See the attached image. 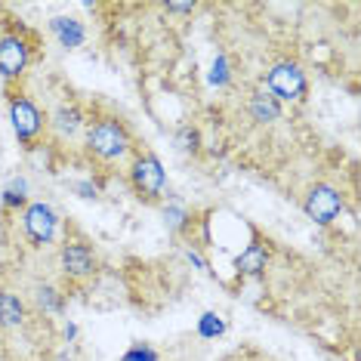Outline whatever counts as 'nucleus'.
I'll return each instance as SVG.
<instances>
[{"mask_svg":"<svg viewBox=\"0 0 361 361\" xmlns=\"http://www.w3.org/2000/svg\"><path fill=\"white\" fill-rule=\"evenodd\" d=\"M198 334L207 336V340H213V336H223L226 334V322L216 315V312H204V315L198 318Z\"/></svg>","mask_w":361,"mask_h":361,"instance_id":"obj_18","label":"nucleus"},{"mask_svg":"<svg viewBox=\"0 0 361 361\" xmlns=\"http://www.w3.org/2000/svg\"><path fill=\"white\" fill-rule=\"evenodd\" d=\"M37 306L44 312H53V315H59L65 309V293H59L53 284H37Z\"/></svg>","mask_w":361,"mask_h":361,"instance_id":"obj_16","label":"nucleus"},{"mask_svg":"<svg viewBox=\"0 0 361 361\" xmlns=\"http://www.w3.org/2000/svg\"><path fill=\"white\" fill-rule=\"evenodd\" d=\"M25 318H28L25 300L13 290H0V327L4 331H16V327L25 324Z\"/></svg>","mask_w":361,"mask_h":361,"instance_id":"obj_12","label":"nucleus"},{"mask_svg":"<svg viewBox=\"0 0 361 361\" xmlns=\"http://www.w3.org/2000/svg\"><path fill=\"white\" fill-rule=\"evenodd\" d=\"M167 10L170 13H192L195 4H167Z\"/></svg>","mask_w":361,"mask_h":361,"instance_id":"obj_23","label":"nucleus"},{"mask_svg":"<svg viewBox=\"0 0 361 361\" xmlns=\"http://www.w3.org/2000/svg\"><path fill=\"white\" fill-rule=\"evenodd\" d=\"M6 111H10V124H13V133L19 139L22 149H37L40 139L47 133V114L40 111V105L31 99L28 93L22 90H13L6 96Z\"/></svg>","mask_w":361,"mask_h":361,"instance_id":"obj_2","label":"nucleus"},{"mask_svg":"<svg viewBox=\"0 0 361 361\" xmlns=\"http://www.w3.org/2000/svg\"><path fill=\"white\" fill-rule=\"evenodd\" d=\"M22 232L31 247H50L59 235V213L47 201H28V207L22 210Z\"/></svg>","mask_w":361,"mask_h":361,"instance_id":"obj_5","label":"nucleus"},{"mask_svg":"<svg viewBox=\"0 0 361 361\" xmlns=\"http://www.w3.org/2000/svg\"><path fill=\"white\" fill-rule=\"evenodd\" d=\"M130 188L136 192L139 201L154 204L167 188V170H164L161 158L154 152H139L133 164H130Z\"/></svg>","mask_w":361,"mask_h":361,"instance_id":"obj_3","label":"nucleus"},{"mask_svg":"<svg viewBox=\"0 0 361 361\" xmlns=\"http://www.w3.org/2000/svg\"><path fill=\"white\" fill-rule=\"evenodd\" d=\"M31 65V44L22 35H4L0 37V78L19 80Z\"/></svg>","mask_w":361,"mask_h":361,"instance_id":"obj_8","label":"nucleus"},{"mask_svg":"<svg viewBox=\"0 0 361 361\" xmlns=\"http://www.w3.org/2000/svg\"><path fill=\"white\" fill-rule=\"evenodd\" d=\"M247 111L250 118L257 121V124H275V121H281V102L275 99V96H269L266 90H253L250 99H247Z\"/></svg>","mask_w":361,"mask_h":361,"instance_id":"obj_13","label":"nucleus"},{"mask_svg":"<svg viewBox=\"0 0 361 361\" xmlns=\"http://www.w3.org/2000/svg\"><path fill=\"white\" fill-rule=\"evenodd\" d=\"M266 90L278 102H300L309 93V78L297 59H281L266 71Z\"/></svg>","mask_w":361,"mask_h":361,"instance_id":"obj_4","label":"nucleus"},{"mask_svg":"<svg viewBox=\"0 0 361 361\" xmlns=\"http://www.w3.org/2000/svg\"><path fill=\"white\" fill-rule=\"evenodd\" d=\"M99 269V259H96V250L90 247L80 238H71L59 247V272L68 278V281H90Z\"/></svg>","mask_w":361,"mask_h":361,"instance_id":"obj_7","label":"nucleus"},{"mask_svg":"<svg viewBox=\"0 0 361 361\" xmlns=\"http://www.w3.org/2000/svg\"><path fill=\"white\" fill-rule=\"evenodd\" d=\"M173 142H176V149L179 152H185V154H198L201 152V133L195 130L192 124H183L176 130V136H173Z\"/></svg>","mask_w":361,"mask_h":361,"instance_id":"obj_17","label":"nucleus"},{"mask_svg":"<svg viewBox=\"0 0 361 361\" xmlns=\"http://www.w3.org/2000/svg\"><path fill=\"white\" fill-rule=\"evenodd\" d=\"M47 127H53L62 139H75L80 130L87 127V114H84V109H80L78 102H62L59 109L47 118Z\"/></svg>","mask_w":361,"mask_h":361,"instance_id":"obj_9","label":"nucleus"},{"mask_svg":"<svg viewBox=\"0 0 361 361\" xmlns=\"http://www.w3.org/2000/svg\"><path fill=\"white\" fill-rule=\"evenodd\" d=\"M185 257H188V262H195V266H198V269H201V272H210L207 259H204V257H201V253H198V250H192V247H188V250H185Z\"/></svg>","mask_w":361,"mask_h":361,"instance_id":"obj_22","label":"nucleus"},{"mask_svg":"<svg viewBox=\"0 0 361 361\" xmlns=\"http://www.w3.org/2000/svg\"><path fill=\"white\" fill-rule=\"evenodd\" d=\"M50 31H53V37L59 40L62 50H78V47H84V40H87V28L78 16H53Z\"/></svg>","mask_w":361,"mask_h":361,"instance_id":"obj_10","label":"nucleus"},{"mask_svg":"<svg viewBox=\"0 0 361 361\" xmlns=\"http://www.w3.org/2000/svg\"><path fill=\"white\" fill-rule=\"evenodd\" d=\"M75 192L80 195V198H87V201H90V198H93V201L99 198V188L90 183V179H78V183H75Z\"/></svg>","mask_w":361,"mask_h":361,"instance_id":"obj_21","label":"nucleus"},{"mask_svg":"<svg viewBox=\"0 0 361 361\" xmlns=\"http://www.w3.org/2000/svg\"><path fill=\"white\" fill-rule=\"evenodd\" d=\"M75 336H78V327H75V324H68V327H65V340L71 343V340H75Z\"/></svg>","mask_w":361,"mask_h":361,"instance_id":"obj_24","label":"nucleus"},{"mask_svg":"<svg viewBox=\"0 0 361 361\" xmlns=\"http://www.w3.org/2000/svg\"><path fill=\"white\" fill-rule=\"evenodd\" d=\"M266 266H269V247H266L262 241L247 244V247H244V250L235 257V269H238V275L259 278V275H266Z\"/></svg>","mask_w":361,"mask_h":361,"instance_id":"obj_11","label":"nucleus"},{"mask_svg":"<svg viewBox=\"0 0 361 361\" xmlns=\"http://www.w3.org/2000/svg\"><path fill=\"white\" fill-rule=\"evenodd\" d=\"M4 207L6 210H25L28 207V183L22 176L13 179V183L4 188Z\"/></svg>","mask_w":361,"mask_h":361,"instance_id":"obj_15","label":"nucleus"},{"mask_svg":"<svg viewBox=\"0 0 361 361\" xmlns=\"http://www.w3.org/2000/svg\"><path fill=\"white\" fill-rule=\"evenodd\" d=\"M164 223H167V228L173 235H183L188 226H192V213H188V207L183 201H170L167 207H164Z\"/></svg>","mask_w":361,"mask_h":361,"instance_id":"obj_14","label":"nucleus"},{"mask_svg":"<svg viewBox=\"0 0 361 361\" xmlns=\"http://www.w3.org/2000/svg\"><path fill=\"white\" fill-rule=\"evenodd\" d=\"M228 80H232V65H228L226 53H216V59L210 65V84L213 87H228Z\"/></svg>","mask_w":361,"mask_h":361,"instance_id":"obj_19","label":"nucleus"},{"mask_svg":"<svg viewBox=\"0 0 361 361\" xmlns=\"http://www.w3.org/2000/svg\"><path fill=\"white\" fill-rule=\"evenodd\" d=\"M124 361H161V355L152 346H145V343H136L133 349H127Z\"/></svg>","mask_w":361,"mask_h":361,"instance_id":"obj_20","label":"nucleus"},{"mask_svg":"<svg viewBox=\"0 0 361 361\" xmlns=\"http://www.w3.org/2000/svg\"><path fill=\"white\" fill-rule=\"evenodd\" d=\"M343 207H346V198L331 183H315L306 192V198H302V210H306V216L315 226H331L343 213Z\"/></svg>","mask_w":361,"mask_h":361,"instance_id":"obj_6","label":"nucleus"},{"mask_svg":"<svg viewBox=\"0 0 361 361\" xmlns=\"http://www.w3.org/2000/svg\"><path fill=\"white\" fill-rule=\"evenodd\" d=\"M87 154L102 164H114L121 158H127L133 152V133L121 118L114 114H102L93 124H87V136H84Z\"/></svg>","mask_w":361,"mask_h":361,"instance_id":"obj_1","label":"nucleus"}]
</instances>
